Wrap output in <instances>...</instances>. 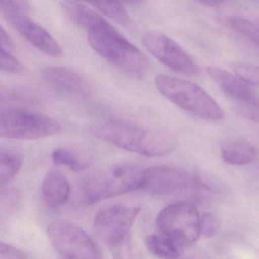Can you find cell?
<instances>
[{"mask_svg": "<svg viewBox=\"0 0 259 259\" xmlns=\"http://www.w3.org/2000/svg\"><path fill=\"white\" fill-rule=\"evenodd\" d=\"M97 137L120 149L149 157H161L175 150L171 133L124 121L108 122L95 129Z\"/></svg>", "mask_w": 259, "mask_h": 259, "instance_id": "1", "label": "cell"}, {"mask_svg": "<svg viewBox=\"0 0 259 259\" xmlns=\"http://www.w3.org/2000/svg\"><path fill=\"white\" fill-rule=\"evenodd\" d=\"M207 71L224 92L240 103H250L256 100L250 88L236 75L215 66L208 67Z\"/></svg>", "mask_w": 259, "mask_h": 259, "instance_id": "13", "label": "cell"}, {"mask_svg": "<svg viewBox=\"0 0 259 259\" xmlns=\"http://www.w3.org/2000/svg\"><path fill=\"white\" fill-rule=\"evenodd\" d=\"M236 76L248 85L259 87V66L250 63L239 62L232 65Z\"/></svg>", "mask_w": 259, "mask_h": 259, "instance_id": "21", "label": "cell"}, {"mask_svg": "<svg viewBox=\"0 0 259 259\" xmlns=\"http://www.w3.org/2000/svg\"><path fill=\"white\" fill-rule=\"evenodd\" d=\"M223 161L234 166L245 165L255 160L256 152L252 144L241 139H231L225 141L221 149Z\"/></svg>", "mask_w": 259, "mask_h": 259, "instance_id": "16", "label": "cell"}, {"mask_svg": "<svg viewBox=\"0 0 259 259\" xmlns=\"http://www.w3.org/2000/svg\"><path fill=\"white\" fill-rule=\"evenodd\" d=\"M155 84L164 97L187 112L213 121L223 117L216 100L193 82L161 74L155 77Z\"/></svg>", "mask_w": 259, "mask_h": 259, "instance_id": "4", "label": "cell"}, {"mask_svg": "<svg viewBox=\"0 0 259 259\" xmlns=\"http://www.w3.org/2000/svg\"><path fill=\"white\" fill-rule=\"evenodd\" d=\"M140 190L161 196L216 194L214 178L168 167L145 169Z\"/></svg>", "mask_w": 259, "mask_h": 259, "instance_id": "2", "label": "cell"}, {"mask_svg": "<svg viewBox=\"0 0 259 259\" xmlns=\"http://www.w3.org/2000/svg\"><path fill=\"white\" fill-rule=\"evenodd\" d=\"M220 228V220L214 214L204 213L200 216V235L211 238L219 233Z\"/></svg>", "mask_w": 259, "mask_h": 259, "instance_id": "24", "label": "cell"}, {"mask_svg": "<svg viewBox=\"0 0 259 259\" xmlns=\"http://www.w3.org/2000/svg\"><path fill=\"white\" fill-rule=\"evenodd\" d=\"M21 200V194L15 189L6 190L0 193V213H10L18 207Z\"/></svg>", "mask_w": 259, "mask_h": 259, "instance_id": "25", "label": "cell"}, {"mask_svg": "<svg viewBox=\"0 0 259 259\" xmlns=\"http://www.w3.org/2000/svg\"><path fill=\"white\" fill-rule=\"evenodd\" d=\"M142 41L152 56L175 72L187 76L199 74V66L191 55L167 35L149 31L143 35Z\"/></svg>", "mask_w": 259, "mask_h": 259, "instance_id": "9", "label": "cell"}, {"mask_svg": "<svg viewBox=\"0 0 259 259\" xmlns=\"http://www.w3.org/2000/svg\"><path fill=\"white\" fill-rule=\"evenodd\" d=\"M30 6L29 0H0V8L24 13L28 12Z\"/></svg>", "mask_w": 259, "mask_h": 259, "instance_id": "28", "label": "cell"}, {"mask_svg": "<svg viewBox=\"0 0 259 259\" xmlns=\"http://www.w3.org/2000/svg\"><path fill=\"white\" fill-rule=\"evenodd\" d=\"M198 1L208 7H218L223 4L225 0H198Z\"/></svg>", "mask_w": 259, "mask_h": 259, "instance_id": "30", "label": "cell"}, {"mask_svg": "<svg viewBox=\"0 0 259 259\" xmlns=\"http://www.w3.org/2000/svg\"><path fill=\"white\" fill-rule=\"evenodd\" d=\"M88 40L98 54L127 72L142 74L149 68L143 52L109 22L89 30Z\"/></svg>", "mask_w": 259, "mask_h": 259, "instance_id": "3", "label": "cell"}, {"mask_svg": "<svg viewBox=\"0 0 259 259\" xmlns=\"http://www.w3.org/2000/svg\"><path fill=\"white\" fill-rule=\"evenodd\" d=\"M91 3L111 19L122 25L128 24V14L119 0H91Z\"/></svg>", "mask_w": 259, "mask_h": 259, "instance_id": "19", "label": "cell"}, {"mask_svg": "<svg viewBox=\"0 0 259 259\" xmlns=\"http://www.w3.org/2000/svg\"><path fill=\"white\" fill-rule=\"evenodd\" d=\"M23 155L15 146L0 144V187L10 182L19 172Z\"/></svg>", "mask_w": 259, "mask_h": 259, "instance_id": "17", "label": "cell"}, {"mask_svg": "<svg viewBox=\"0 0 259 259\" xmlns=\"http://www.w3.org/2000/svg\"><path fill=\"white\" fill-rule=\"evenodd\" d=\"M145 169L134 164H118L87 178L83 196L88 204L97 203L140 190Z\"/></svg>", "mask_w": 259, "mask_h": 259, "instance_id": "5", "label": "cell"}, {"mask_svg": "<svg viewBox=\"0 0 259 259\" xmlns=\"http://www.w3.org/2000/svg\"><path fill=\"white\" fill-rule=\"evenodd\" d=\"M228 23L234 30L259 44V29L255 24L245 18L237 17L228 18Z\"/></svg>", "mask_w": 259, "mask_h": 259, "instance_id": "22", "label": "cell"}, {"mask_svg": "<svg viewBox=\"0 0 259 259\" xmlns=\"http://www.w3.org/2000/svg\"><path fill=\"white\" fill-rule=\"evenodd\" d=\"M70 187L67 178L61 172L51 170L46 175L42 183L44 202L51 208H57L68 199Z\"/></svg>", "mask_w": 259, "mask_h": 259, "instance_id": "14", "label": "cell"}, {"mask_svg": "<svg viewBox=\"0 0 259 259\" xmlns=\"http://www.w3.org/2000/svg\"><path fill=\"white\" fill-rule=\"evenodd\" d=\"M258 29H259V26H258Z\"/></svg>", "mask_w": 259, "mask_h": 259, "instance_id": "33", "label": "cell"}, {"mask_svg": "<svg viewBox=\"0 0 259 259\" xmlns=\"http://www.w3.org/2000/svg\"><path fill=\"white\" fill-rule=\"evenodd\" d=\"M29 255L15 246L0 243V259H25Z\"/></svg>", "mask_w": 259, "mask_h": 259, "instance_id": "27", "label": "cell"}, {"mask_svg": "<svg viewBox=\"0 0 259 259\" xmlns=\"http://www.w3.org/2000/svg\"><path fill=\"white\" fill-rule=\"evenodd\" d=\"M0 47L6 50H12L14 48L13 41L1 25H0Z\"/></svg>", "mask_w": 259, "mask_h": 259, "instance_id": "29", "label": "cell"}, {"mask_svg": "<svg viewBox=\"0 0 259 259\" xmlns=\"http://www.w3.org/2000/svg\"><path fill=\"white\" fill-rule=\"evenodd\" d=\"M42 76L50 88L61 94L81 96L88 93V82L71 68L49 67L44 69Z\"/></svg>", "mask_w": 259, "mask_h": 259, "instance_id": "12", "label": "cell"}, {"mask_svg": "<svg viewBox=\"0 0 259 259\" xmlns=\"http://www.w3.org/2000/svg\"><path fill=\"white\" fill-rule=\"evenodd\" d=\"M62 6L71 21L88 30L97 28L108 22L101 15L79 2L64 0Z\"/></svg>", "mask_w": 259, "mask_h": 259, "instance_id": "15", "label": "cell"}, {"mask_svg": "<svg viewBox=\"0 0 259 259\" xmlns=\"http://www.w3.org/2000/svg\"><path fill=\"white\" fill-rule=\"evenodd\" d=\"M52 159L55 164L65 166L74 171H80L89 167L88 163L81 161L74 152L68 149H56L52 154Z\"/></svg>", "mask_w": 259, "mask_h": 259, "instance_id": "20", "label": "cell"}, {"mask_svg": "<svg viewBox=\"0 0 259 259\" xmlns=\"http://www.w3.org/2000/svg\"><path fill=\"white\" fill-rule=\"evenodd\" d=\"M0 71L11 74H20L24 71V66L8 50L0 47Z\"/></svg>", "mask_w": 259, "mask_h": 259, "instance_id": "23", "label": "cell"}, {"mask_svg": "<svg viewBox=\"0 0 259 259\" xmlns=\"http://www.w3.org/2000/svg\"><path fill=\"white\" fill-rule=\"evenodd\" d=\"M140 212V208L115 205L101 210L94 220V231L99 240L109 247L121 244Z\"/></svg>", "mask_w": 259, "mask_h": 259, "instance_id": "10", "label": "cell"}, {"mask_svg": "<svg viewBox=\"0 0 259 259\" xmlns=\"http://www.w3.org/2000/svg\"><path fill=\"white\" fill-rule=\"evenodd\" d=\"M86 1H89L91 3V0H86Z\"/></svg>", "mask_w": 259, "mask_h": 259, "instance_id": "32", "label": "cell"}, {"mask_svg": "<svg viewBox=\"0 0 259 259\" xmlns=\"http://www.w3.org/2000/svg\"><path fill=\"white\" fill-rule=\"evenodd\" d=\"M6 20L32 45L53 57L62 56V47L44 27L26 15L24 12L0 8Z\"/></svg>", "mask_w": 259, "mask_h": 259, "instance_id": "11", "label": "cell"}, {"mask_svg": "<svg viewBox=\"0 0 259 259\" xmlns=\"http://www.w3.org/2000/svg\"><path fill=\"white\" fill-rule=\"evenodd\" d=\"M61 125L55 119L19 108L0 109V137L36 140L56 135Z\"/></svg>", "mask_w": 259, "mask_h": 259, "instance_id": "6", "label": "cell"}, {"mask_svg": "<svg viewBox=\"0 0 259 259\" xmlns=\"http://www.w3.org/2000/svg\"><path fill=\"white\" fill-rule=\"evenodd\" d=\"M160 234L184 248L191 246L200 236V215L197 208L187 202L169 205L158 214Z\"/></svg>", "mask_w": 259, "mask_h": 259, "instance_id": "7", "label": "cell"}, {"mask_svg": "<svg viewBox=\"0 0 259 259\" xmlns=\"http://www.w3.org/2000/svg\"><path fill=\"white\" fill-rule=\"evenodd\" d=\"M120 2L124 4V3H127V4L131 5H137L141 3L143 0H119Z\"/></svg>", "mask_w": 259, "mask_h": 259, "instance_id": "31", "label": "cell"}, {"mask_svg": "<svg viewBox=\"0 0 259 259\" xmlns=\"http://www.w3.org/2000/svg\"><path fill=\"white\" fill-rule=\"evenodd\" d=\"M47 235L56 252L64 258L95 259L100 257L97 245L78 225L56 220L47 228Z\"/></svg>", "mask_w": 259, "mask_h": 259, "instance_id": "8", "label": "cell"}, {"mask_svg": "<svg viewBox=\"0 0 259 259\" xmlns=\"http://www.w3.org/2000/svg\"><path fill=\"white\" fill-rule=\"evenodd\" d=\"M237 112L243 118L259 123V100L256 99L250 103H241Z\"/></svg>", "mask_w": 259, "mask_h": 259, "instance_id": "26", "label": "cell"}, {"mask_svg": "<svg viewBox=\"0 0 259 259\" xmlns=\"http://www.w3.org/2000/svg\"><path fill=\"white\" fill-rule=\"evenodd\" d=\"M148 250L155 256L164 258H176L181 256L182 248L163 235L149 236L146 240Z\"/></svg>", "mask_w": 259, "mask_h": 259, "instance_id": "18", "label": "cell"}]
</instances>
